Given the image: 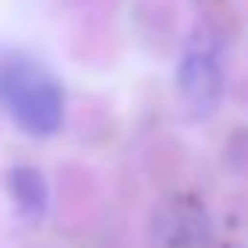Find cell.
Masks as SVG:
<instances>
[{
  "mask_svg": "<svg viewBox=\"0 0 248 248\" xmlns=\"http://www.w3.org/2000/svg\"><path fill=\"white\" fill-rule=\"evenodd\" d=\"M0 99H6L18 126L32 135H50L62 123V91L21 56L0 59Z\"/></svg>",
  "mask_w": 248,
  "mask_h": 248,
  "instance_id": "6da1fadb",
  "label": "cell"
}]
</instances>
